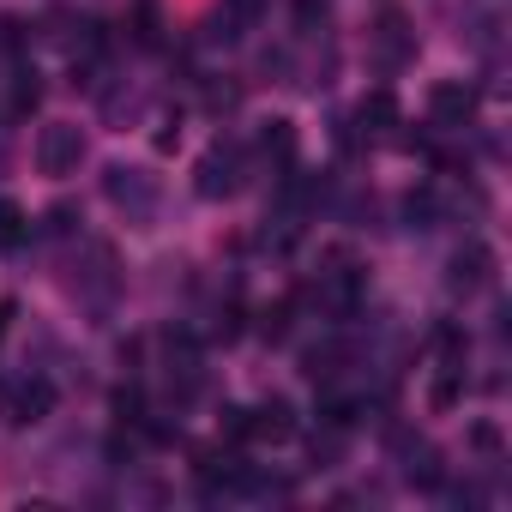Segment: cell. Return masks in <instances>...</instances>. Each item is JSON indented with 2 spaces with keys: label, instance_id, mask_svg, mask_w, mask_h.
Returning a JSON list of instances; mask_svg holds the SVG:
<instances>
[{
  "label": "cell",
  "instance_id": "6da1fadb",
  "mask_svg": "<svg viewBox=\"0 0 512 512\" xmlns=\"http://www.w3.org/2000/svg\"><path fill=\"white\" fill-rule=\"evenodd\" d=\"M79 157H85L79 127H67V121L43 127V139H37V163H43V175H73V169H79Z\"/></svg>",
  "mask_w": 512,
  "mask_h": 512
},
{
  "label": "cell",
  "instance_id": "7a4b0ae2",
  "mask_svg": "<svg viewBox=\"0 0 512 512\" xmlns=\"http://www.w3.org/2000/svg\"><path fill=\"white\" fill-rule=\"evenodd\" d=\"M0 410H7V422H13V428H31V422H43V416L55 410V386H49V380H19Z\"/></svg>",
  "mask_w": 512,
  "mask_h": 512
},
{
  "label": "cell",
  "instance_id": "3957f363",
  "mask_svg": "<svg viewBox=\"0 0 512 512\" xmlns=\"http://www.w3.org/2000/svg\"><path fill=\"white\" fill-rule=\"evenodd\" d=\"M428 109H434V121H440V127H464V121L476 115V91H470V85H458V79H440V85L428 91Z\"/></svg>",
  "mask_w": 512,
  "mask_h": 512
},
{
  "label": "cell",
  "instance_id": "277c9868",
  "mask_svg": "<svg viewBox=\"0 0 512 512\" xmlns=\"http://www.w3.org/2000/svg\"><path fill=\"white\" fill-rule=\"evenodd\" d=\"M247 428H253V440H290L296 434V410H290V398H266L260 410H247Z\"/></svg>",
  "mask_w": 512,
  "mask_h": 512
},
{
  "label": "cell",
  "instance_id": "5b68a950",
  "mask_svg": "<svg viewBox=\"0 0 512 512\" xmlns=\"http://www.w3.org/2000/svg\"><path fill=\"white\" fill-rule=\"evenodd\" d=\"M235 163H241V157H235L229 145H217V151L199 163V193H205V199H223V193H235Z\"/></svg>",
  "mask_w": 512,
  "mask_h": 512
},
{
  "label": "cell",
  "instance_id": "8992f818",
  "mask_svg": "<svg viewBox=\"0 0 512 512\" xmlns=\"http://www.w3.org/2000/svg\"><path fill=\"white\" fill-rule=\"evenodd\" d=\"M488 272H494V253H488L482 241H470L458 260H452V284H458V290H482V284H488Z\"/></svg>",
  "mask_w": 512,
  "mask_h": 512
},
{
  "label": "cell",
  "instance_id": "52a82bcc",
  "mask_svg": "<svg viewBox=\"0 0 512 512\" xmlns=\"http://www.w3.org/2000/svg\"><path fill=\"white\" fill-rule=\"evenodd\" d=\"M356 121H362L368 133H386V127L398 121V97H392V91H368V97L356 103Z\"/></svg>",
  "mask_w": 512,
  "mask_h": 512
},
{
  "label": "cell",
  "instance_id": "ba28073f",
  "mask_svg": "<svg viewBox=\"0 0 512 512\" xmlns=\"http://www.w3.org/2000/svg\"><path fill=\"white\" fill-rule=\"evenodd\" d=\"M260 151H266L272 163H290V157H296V127H290V121H272V127L260 133Z\"/></svg>",
  "mask_w": 512,
  "mask_h": 512
},
{
  "label": "cell",
  "instance_id": "9c48e42d",
  "mask_svg": "<svg viewBox=\"0 0 512 512\" xmlns=\"http://www.w3.org/2000/svg\"><path fill=\"white\" fill-rule=\"evenodd\" d=\"M404 476H410L416 488H440V452H434V446H416L410 464H404Z\"/></svg>",
  "mask_w": 512,
  "mask_h": 512
},
{
  "label": "cell",
  "instance_id": "30bf717a",
  "mask_svg": "<svg viewBox=\"0 0 512 512\" xmlns=\"http://www.w3.org/2000/svg\"><path fill=\"white\" fill-rule=\"evenodd\" d=\"M133 37H139L145 49H157V43H163V13L151 7V0H145V7H139V13H133Z\"/></svg>",
  "mask_w": 512,
  "mask_h": 512
},
{
  "label": "cell",
  "instance_id": "8fae6325",
  "mask_svg": "<svg viewBox=\"0 0 512 512\" xmlns=\"http://www.w3.org/2000/svg\"><path fill=\"white\" fill-rule=\"evenodd\" d=\"M356 416H362V404H356V398H326V404H320V422H326V428H338V434H344Z\"/></svg>",
  "mask_w": 512,
  "mask_h": 512
},
{
  "label": "cell",
  "instance_id": "7c38bea8",
  "mask_svg": "<svg viewBox=\"0 0 512 512\" xmlns=\"http://www.w3.org/2000/svg\"><path fill=\"white\" fill-rule=\"evenodd\" d=\"M25 241V211L13 199H0V247H19Z\"/></svg>",
  "mask_w": 512,
  "mask_h": 512
},
{
  "label": "cell",
  "instance_id": "4fadbf2b",
  "mask_svg": "<svg viewBox=\"0 0 512 512\" xmlns=\"http://www.w3.org/2000/svg\"><path fill=\"white\" fill-rule=\"evenodd\" d=\"M115 416L139 428V422H145V392H139V386H121V392H115Z\"/></svg>",
  "mask_w": 512,
  "mask_h": 512
},
{
  "label": "cell",
  "instance_id": "5bb4252c",
  "mask_svg": "<svg viewBox=\"0 0 512 512\" xmlns=\"http://www.w3.org/2000/svg\"><path fill=\"white\" fill-rule=\"evenodd\" d=\"M43 103V85H37V73H19V91H13V115H31Z\"/></svg>",
  "mask_w": 512,
  "mask_h": 512
},
{
  "label": "cell",
  "instance_id": "9a60e30c",
  "mask_svg": "<svg viewBox=\"0 0 512 512\" xmlns=\"http://www.w3.org/2000/svg\"><path fill=\"white\" fill-rule=\"evenodd\" d=\"M380 49H386V61L404 55V19H398V13H386V25H380Z\"/></svg>",
  "mask_w": 512,
  "mask_h": 512
},
{
  "label": "cell",
  "instance_id": "2e32d148",
  "mask_svg": "<svg viewBox=\"0 0 512 512\" xmlns=\"http://www.w3.org/2000/svg\"><path fill=\"white\" fill-rule=\"evenodd\" d=\"M404 211H410V223H434V217H440V199L422 187V193H410V199H404Z\"/></svg>",
  "mask_w": 512,
  "mask_h": 512
},
{
  "label": "cell",
  "instance_id": "e0dca14e",
  "mask_svg": "<svg viewBox=\"0 0 512 512\" xmlns=\"http://www.w3.org/2000/svg\"><path fill=\"white\" fill-rule=\"evenodd\" d=\"M458 392H464V380H458V374H440V380H434V392H428V404H434V410H452V404H458Z\"/></svg>",
  "mask_w": 512,
  "mask_h": 512
},
{
  "label": "cell",
  "instance_id": "ac0fdd59",
  "mask_svg": "<svg viewBox=\"0 0 512 512\" xmlns=\"http://www.w3.org/2000/svg\"><path fill=\"white\" fill-rule=\"evenodd\" d=\"M260 332H266V338H284V332H290V302H278V308H266V320H260Z\"/></svg>",
  "mask_w": 512,
  "mask_h": 512
},
{
  "label": "cell",
  "instance_id": "d6986e66",
  "mask_svg": "<svg viewBox=\"0 0 512 512\" xmlns=\"http://www.w3.org/2000/svg\"><path fill=\"white\" fill-rule=\"evenodd\" d=\"M223 434H229V440H253V428H247V410H241V404H229V410H223Z\"/></svg>",
  "mask_w": 512,
  "mask_h": 512
},
{
  "label": "cell",
  "instance_id": "ffe728a7",
  "mask_svg": "<svg viewBox=\"0 0 512 512\" xmlns=\"http://www.w3.org/2000/svg\"><path fill=\"white\" fill-rule=\"evenodd\" d=\"M470 446H476V452H500L506 440H500V428H494V422H476V428H470Z\"/></svg>",
  "mask_w": 512,
  "mask_h": 512
},
{
  "label": "cell",
  "instance_id": "44dd1931",
  "mask_svg": "<svg viewBox=\"0 0 512 512\" xmlns=\"http://www.w3.org/2000/svg\"><path fill=\"white\" fill-rule=\"evenodd\" d=\"M434 344H440V356H464V344H470V338H464L458 326H440V332H434Z\"/></svg>",
  "mask_w": 512,
  "mask_h": 512
},
{
  "label": "cell",
  "instance_id": "7402d4cb",
  "mask_svg": "<svg viewBox=\"0 0 512 512\" xmlns=\"http://www.w3.org/2000/svg\"><path fill=\"white\" fill-rule=\"evenodd\" d=\"M320 13H326V0H296V19H302V25H314Z\"/></svg>",
  "mask_w": 512,
  "mask_h": 512
},
{
  "label": "cell",
  "instance_id": "603a6c76",
  "mask_svg": "<svg viewBox=\"0 0 512 512\" xmlns=\"http://www.w3.org/2000/svg\"><path fill=\"white\" fill-rule=\"evenodd\" d=\"M229 7H235V19H253V13H260V0H229Z\"/></svg>",
  "mask_w": 512,
  "mask_h": 512
},
{
  "label": "cell",
  "instance_id": "cb8c5ba5",
  "mask_svg": "<svg viewBox=\"0 0 512 512\" xmlns=\"http://www.w3.org/2000/svg\"><path fill=\"white\" fill-rule=\"evenodd\" d=\"M7 320H13V302H7V296H0V332H7Z\"/></svg>",
  "mask_w": 512,
  "mask_h": 512
}]
</instances>
